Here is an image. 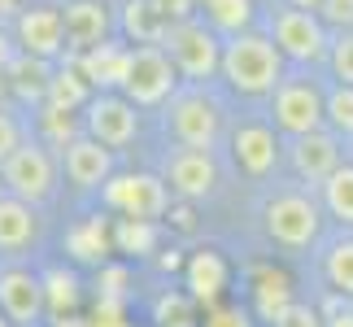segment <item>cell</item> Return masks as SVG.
<instances>
[{
    "instance_id": "obj_1",
    "label": "cell",
    "mask_w": 353,
    "mask_h": 327,
    "mask_svg": "<svg viewBox=\"0 0 353 327\" xmlns=\"http://www.w3.org/2000/svg\"><path fill=\"white\" fill-rule=\"evenodd\" d=\"M219 70L227 75V83L244 97H266L270 88L283 79V57L270 44V35H253V31H236L227 35V44L219 52Z\"/></svg>"
},
{
    "instance_id": "obj_2",
    "label": "cell",
    "mask_w": 353,
    "mask_h": 327,
    "mask_svg": "<svg viewBox=\"0 0 353 327\" xmlns=\"http://www.w3.org/2000/svg\"><path fill=\"white\" fill-rule=\"evenodd\" d=\"M166 48L170 66L179 70L183 79H210L219 70V52H223V39L210 31L205 22H192V18H174L166 22V31L157 39Z\"/></svg>"
},
{
    "instance_id": "obj_3",
    "label": "cell",
    "mask_w": 353,
    "mask_h": 327,
    "mask_svg": "<svg viewBox=\"0 0 353 327\" xmlns=\"http://www.w3.org/2000/svg\"><path fill=\"white\" fill-rule=\"evenodd\" d=\"M179 83V70L170 66L161 44H140L127 48V66H122V97L131 105H161Z\"/></svg>"
},
{
    "instance_id": "obj_4",
    "label": "cell",
    "mask_w": 353,
    "mask_h": 327,
    "mask_svg": "<svg viewBox=\"0 0 353 327\" xmlns=\"http://www.w3.org/2000/svg\"><path fill=\"white\" fill-rule=\"evenodd\" d=\"M270 44L279 48V57H292V61H323L327 57V26L314 9H275V22H270Z\"/></svg>"
},
{
    "instance_id": "obj_5",
    "label": "cell",
    "mask_w": 353,
    "mask_h": 327,
    "mask_svg": "<svg viewBox=\"0 0 353 327\" xmlns=\"http://www.w3.org/2000/svg\"><path fill=\"white\" fill-rule=\"evenodd\" d=\"M0 175H5V188L18 201H26V206L48 201L52 184H57L52 157H48V148H39V144H18L5 161H0Z\"/></svg>"
},
{
    "instance_id": "obj_6",
    "label": "cell",
    "mask_w": 353,
    "mask_h": 327,
    "mask_svg": "<svg viewBox=\"0 0 353 327\" xmlns=\"http://www.w3.org/2000/svg\"><path fill=\"white\" fill-rule=\"evenodd\" d=\"M266 236L275 240V244H283V249H305V244H314V236H319V206L310 197H301V192H283V197H275L266 206Z\"/></svg>"
},
{
    "instance_id": "obj_7",
    "label": "cell",
    "mask_w": 353,
    "mask_h": 327,
    "mask_svg": "<svg viewBox=\"0 0 353 327\" xmlns=\"http://www.w3.org/2000/svg\"><path fill=\"white\" fill-rule=\"evenodd\" d=\"M170 135L188 148H210L223 131V109L214 105L205 92H183L170 101Z\"/></svg>"
},
{
    "instance_id": "obj_8",
    "label": "cell",
    "mask_w": 353,
    "mask_h": 327,
    "mask_svg": "<svg viewBox=\"0 0 353 327\" xmlns=\"http://www.w3.org/2000/svg\"><path fill=\"white\" fill-rule=\"evenodd\" d=\"M83 114H88V135L101 140L105 148H127L140 131V114L127 97L118 92H101V97H88L83 101Z\"/></svg>"
},
{
    "instance_id": "obj_9",
    "label": "cell",
    "mask_w": 353,
    "mask_h": 327,
    "mask_svg": "<svg viewBox=\"0 0 353 327\" xmlns=\"http://www.w3.org/2000/svg\"><path fill=\"white\" fill-rule=\"evenodd\" d=\"M270 97H275V127L279 131L301 135V131L323 127V92L310 79H279L270 88Z\"/></svg>"
},
{
    "instance_id": "obj_10",
    "label": "cell",
    "mask_w": 353,
    "mask_h": 327,
    "mask_svg": "<svg viewBox=\"0 0 353 327\" xmlns=\"http://www.w3.org/2000/svg\"><path fill=\"white\" fill-rule=\"evenodd\" d=\"M105 201H110L114 210H122L127 218L153 223V218L166 214V206H170V188H166V179H157V175H122V179H114L105 188Z\"/></svg>"
},
{
    "instance_id": "obj_11",
    "label": "cell",
    "mask_w": 353,
    "mask_h": 327,
    "mask_svg": "<svg viewBox=\"0 0 353 327\" xmlns=\"http://www.w3.org/2000/svg\"><path fill=\"white\" fill-rule=\"evenodd\" d=\"M219 184V166H214L210 148H174L166 161V188L183 201H205Z\"/></svg>"
},
{
    "instance_id": "obj_12",
    "label": "cell",
    "mask_w": 353,
    "mask_h": 327,
    "mask_svg": "<svg viewBox=\"0 0 353 327\" xmlns=\"http://www.w3.org/2000/svg\"><path fill=\"white\" fill-rule=\"evenodd\" d=\"M18 44L31 52V57H57L65 48V31H61V9L52 5H35L18 13Z\"/></svg>"
},
{
    "instance_id": "obj_13",
    "label": "cell",
    "mask_w": 353,
    "mask_h": 327,
    "mask_svg": "<svg viewBox=\"0 0 353 327\" xmlns=\"http://www.w3.org/2000/svg\"><path fill=\"white\" fill-rule=\"evenodd\" d=\"M292 166H296L301 179L323 184L336 166H341V144H336V135L323 131V127L292 135Z\"/></svg>"
},
{
    "instance_id": "obj_14",
    "label": "cell",
    "mask_w": 353,
    "mask_h": 327,
    "mask_svg": "<svg viewBox=\"0 0 353 327\" xmlns=\"http://www.w3.org/2000/svg\"><path fill=\"white\" fill-rule=\"evenodd\" d=\"M0 315L9 323H39L44 315V284L31 270H5L0 275Z\"/></svg>"
},
{
    "instance_id": "obj_15",
    "label": "cell",
    "mask_w": 353,
    "mask_h": 327,
    "mask_svg": "<svg viewBox=\"0 0 353 327\" xmlns=\"http://www.w3.org/2000/svg\"><path fill=\"white\" fill-rule=\"evenodd\" d=\"M65 175L74 188H101L114 175V148H105L92 135H79L65 144Z\"/></svg>"
},
{
    "instance_id": "obj_16",
    "label": "cell",
    "mask_w": 353,
    "mask_h": 327,
    "mask_svg": "<svg viewBox=\"0 0 353 327\" xmlns=\"http://www.w3.org/2000/svg\"><path fill=\"white\" fill-rule=\"evenodd\" d=\"M232 153H236V161H240L244 175L262 179V175H270V170H275V161H279L275 131L262 127V122H249V127H240L232 135Z\"/></svg>"
},
{
    "instance_id": "obj_17",
    "label": "cell",
    "mask_w": 353,
    "mask_h": 327,
    "mask_svg": "<svg viewBox=\"0 0 353 327\" xmlns=\"http://www.w3.org/2000/svg\"><path fill=\"white\" fill-rule=\"evenodd\" d=\"M61 31L65 39H70V48H92L101 44L105 35H110V13H105V5H97V0H70V5L61 9Z\"/></svg>"
},
{
    "instance_id": "obj_18",
    "label": "cell",
    "mask_w": 353,
    "mask_h": 327,
    "mask_svg": "<svg viewBox=\"0 0 353 327\" xmlns=\"http://www.w3.org/2000/svg\"><path fill=\"white\" fill-rule=\"evenodd\" d=\"M35 214H31V206L26 201H18V197H0V249L5 253H18V249H26V244L35 240Z\"/></svg>"
},
{
    "instance_id": "obj_19",
    "label": "cell",
    "mask_w": 353,
    "mask_h": 327,
    "mask_svg": "<svg viewBox=\"0 0 353 327\" xmlns=\"http://www.w3.org/2000/svg\"><path fill=\"white\" fill-rule=\"evenodd\" d=\"M122 66H127V48H114V44H92L88 48V61H83V79L88 83H101V88H118L122 83Z\"/></svg>"
},
{
    "instance_id": "obj_20",
    "label": "cell",
    "mask_w": 353,
    "mask_h": 327,
    "mask_svg": "<svg viewBox=\"0 0 353 327\" xmlns=\"http://www.w3.org/2000/svg\"><path fill=\"white\" fill-rule=\"evenodd\" d=\"M201 9H205L214 35L249 31V22H253V0H201Z\"/></svg>"
},
{
    "instance_id": "obj_21",
    "label": "cell",
    "mask_w": 353,
    "mask_h": 327,
    "mask_svg": "<svg viewBox=\"0 0 353 327\" xmlns=\"http://www.w3.org/2000/svg\"><path fill=\"white\" fill-rule=\"evenodd\" d=\"M5 70L13 75V92H18V97H26V101H44V92H48V66H44V57H31V52H26L22 61L13 57Z\"/></svg>"
},
{
    "instance_id": "obj_22",
    "label": "cell",
    "mask_w": 353,
    "mask_h": 327,
    "mask_svg": "<svg viewBox=\"0 0 353 327\" xmlns=\"http://www.w3.org/2000/svg\"><path fill=\"white\" fill-rule=\"evenodd\" d=\"M319 188H323V206L353 227V166H336Z\"/></svg>"
},
{
    "instance_id": "obj_23",
    "label": "cell",
    "mask_w": 353,
    "mask_h": 327,
    "mask_svg": "<svg viewBox=\"0 0 353 327\" xmlns=\"http://www.w3.org/2000/svg\"><path fill=\"white\" fill-rule=\"evenodd\" d=\"M223 279H227V266L219 253H201L192 257V266H188V288H192V297H219L223 293Z\"/></svg>"
},
{
    "instance_id": "obj_24",
    "label": "cell",
    "mask_w": 353,
    "mask_h": 327,
    "mask_svg": "<svg viewBox=\"0 0 353 327\" xmlns=\"http://www.w3.org/2000/svg\"><path fill=\"white\" fill-rule=\"evenodd\" d=\"M127 31L135 35V44H157L166 18L153 9V0H127Z\"/></svg>"
},
{
    "instance_id": "obj_25",
    "label": "cell",
    "mask_w": 353,
    "mask_h": 327,
    "mask_svg": "<svg viewBox=\"0 0 353 327\" xmlns=\"http://www.w3.org/2000/svg\"><path fill=\"white\" fill-rule=\"evenodd\" d=\"M48 105H57V109H79L88 101V79L79 75V70H57V75H48Z\"/></svg>"
},
{
    "instance_id": "obj_26",
    "label": "cell",
    "mask_w": 353,
    "mask_h": 327,
    "mask_svg": "<svg viewBox=\"0 0 353 327\" xmlns=\"http://www.w3.org/2000/svg\"><path fill=\"white\" fill-rule=\"evenodd\" d=\"M44 306H52L57 315H70V310L79 306V279L65 275V270H48L44 279Z\"/></svg>"
},
{
    "instance_id": "obj_27",
    "label": "cell",
    "mask_w": 353,
    "mask_h": 327,
    "mask_svg": "<svg viewBox=\"0 0 353 327\" xmlns=\"http://www.w3.org/2000/svg\"><path fill=\"white\" fill-rule=\"evenodd\" d=\"M323 270H327L332 288L353 297V240H336L327 249V262H323Z\"/></svg>"
},
{
    "instance_id": "obj_28",
    "label": "cell",
    "mask_w": 353,
    "mask_h": 327,
    "mask_svg": "<svg viewBox=\"0 0 353 327\" xmlns=\"http://www.w3.org/2000/svg\"><path fill=\"white\" fill-rule=\"evenodd\" d=\"M323 122H332L336 135H353V88L341 83L332 97H323Z\"/></svg>"
},
{
    "instance_id": "obj_29",
    "label": "cell",
    "mask_w": 353,
    "mask_h": 327,
    "mask_svg": "<svg viewBox=\"0 0 353 327\" xmlns=\"http://www.w3.org/2000/svg\"><path fill=\"white\" fill-rule=\"evenodd\" d=\"M327 61H332L336 79L353 88V26H345L341 39H332V44H327Z\"/></svg>"
},
{
    "instance_id": "obj_30",
    "label": "cell",
    "mask_w": 353,
    "mask_h": 327,
    "mask_svg": "<svg viewBox=\"0 0 353 327\" xmlns=\"http://www.w3.org/2000/svg\"><path fill=\"white\" fill-rule=\"evenodd\" d=\"M270 323L275 327H323V319L314 315V306H296V301H288Z\"/></svg>"
},
{
    "instance_id": "obj_31",
    "label": "cell",
    "mask_w": 353,
    "mask_h": 327,
    "mask_svg": "<svg viewBox=\"0 0 353 327\" xmlns=\"http://www.w3.org/2000/svg\"><path fill=\"white\" fill-rule=\"evenodd\" d=\"M319 18H323V26H353V0H323V5L314 9Z\"/></svg>"
},
{
    "instance_id": "obj_32",
    "label": "cell",
    "mask_w": 353,
    "mask_h": 327,
    "mask_svg": "<svg viewBox=\"0 0 353 327\" xmlns=\"http://www.w3.org/2000/svg\"><path fill=\"white\" fill-rule=\"evenodd\" d=\"M148 240H153V236H148L144 218H127V223L118 227V244H122V249H148Z\"/></svg>"
},
{
    "instance_id": "obj_33",
    "label": "cell",
    "mask_w": 353,
    "mask_h": 327,
    "mask_svg": "<svg viewBox=\"0 0 353 327\" xmlns=\"http://www.w3.org/2000/svg\"><path fill=\"white\" fill-rule=\"evenodd\" d=\"M283 306H288V288H283V279H266L262 284V315L275 319Z\"/></svg>"
},
{
    "instance_id": "obj_34",
    "label": "cell",
    "mask_w": 353,
    "mask_h": 327,
    "mask_svg": "<svg viewBox=\"0 0 353 327\" xmlns=\"http://www.w3.org/2000/svg\"><path fill=\"white\" fill-rule=\"evenodd\" d=\"M22 144V131H18V122H13L9 114H0V161H5L13 148Z\"/></svg>"
},
{
    "instance_id": "obj_35",
    "label": "cell",
    "mask_w": 353,
    "mask_h": 327,
    "mask_svg": "<svg viewBox=\"0 0 353 327\" xmlns=\"http://www.w3.org/2000/svg\"><path fill=\"white\" fill-rule=\"evenodd\" d=\"M153 9H157L166 22H174V18H192L196 0H153Z\"/></svg>"
},
{
    "instance_id": "obj_36",
    "label": "cell",
    "mask_w": 353,
    "mask_h": 327,
    "mask_svg": "<svg viewBox=\"0 0 353 327\" xmlns=\"http://www.w3.org/2000/svg\"><path fill=\"white\" fill-rule=\"evenodd\" d=\"M205 327H249V319H244L240 310H223V315H214Z\"/></svg>"
},
{
    "instance_id": "obj_37",
    "label": "cell",
    "mask_w": 353,
    "mask_h": 327,
    "mask_svg": "<svg viewBox=\"0 0 353 327\" xmlns=\"http://www.w3.org/2000/svg\"><path fill=\"white\" fill-rule=\"evenodd\" d=\"M323 327H353V310H341V315H332Z\"/></svg>"
},
{
    "instance_id": "obj_38",
    "label": "cell",
    "mask_w": 353,
    "mask_h": 327,
    "mask_svg": "<svg viewBox=\"0 0 353 327\" xmlns=\"http://www.w3.org/2000/svg\"><path fill=\"white\" fill-rule=\"evenodd\" d=\"M13 61V44H9V35H0V70Z\"/></svg>"
},
{
    "instance_id": "obj_39",
    "label": "cell",
    "mask_w": 353,
    "mask_h": 327,
    "mask_svg": "<svg viewBox=\"0 0 353 327\" xmlns=\"http://www.w3.org/2000/svg\"><path fill=\"white\" fill-rule=\"evenodd\" d=\"M288 5H296V9H319L323 0H288Z\"/></svg>"
},
{
    "instance_id": "obj_40",
    "label": "cell",
    "mask_w": 353,
    "mask_h": 327,
    "mask_svg": "<svg viewBox=\"0 0 353 327\" xmlns=\"http://www.w3.org/2000/svg\"><path fill=\"white\" fill-rule=\"evenodd\" d=\"M0 327H9V319H5V315H0Z\"/></svg>"
}]
</instances>
